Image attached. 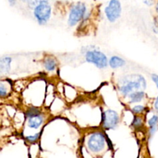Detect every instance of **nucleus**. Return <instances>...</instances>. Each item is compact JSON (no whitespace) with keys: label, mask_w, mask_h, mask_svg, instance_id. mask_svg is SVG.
<instances>
[{"label":"nucleus","mask_w":158,"mask_h":158,"mask_svg":"<svg viewBox=\"0 0 158 158\" xmlns=\"http://www.w3.org/2000/svg\"><path fill=\"white\" fill-rule=\"evenodd\" d=\"M120 91L124 96L130 95L131 93L138 90L146 88V81L140 74H131L123 77L121 81Z\"/></svg>","instance_id":"nucleus-1"},{"label":"nucleus","mask_w":158,"mask_h":158,"mask_svg":"<svg viewBox=\"0 0 158 158\" xmlns=\"http://www.w3.org/2000/svg\"><path fill=\"white\" fill-rule=\"evenodd\" d=\"M52 14V6L49 0H40L33 8V15L40 24H45L49 21Z\"/></svg>","instance_id":"nucleus-2"},{"label":"nucleus","mask_w":158,"mask_h":158,"mask_svg":"<svg viewBox=\"0 0 158 158\" xmlns=\"http://www.w3.org/2000/svg\"><path fill=\"white\" fill-rule=\"evenodd\" d=\"M86 6L82 2H78L73 5L70 8L68 16V24L70 26L77 25L80 20H83L86 13Z\"/></svg>","instance_id":"nucleus-3"},{"label":"nucleus","mask_w":158,"mask_h":158,"mask_svg":"<svg viewBox=\"0 0 158 158\" xmlns=\"http://www.w3.org/2000/svg\"><path fill=\"white\" fill-rule=\"evenodd\" d=\"M104 13L110 23L117 21L122 13V5L120 0H110L104 9Z\"/></svg>","instance_id":"nucleus-4"},{"label":"nucleus","mask_w":158,"mask_h":158,"mask_svg":"<svg viewBox=\"0 0 158 158\" xmlns=\"http://www.w3.org/2000/svg\"><path fill=\"white\" fill-rule=\"evenodd\" d=\"M106 139L100 132H95L89 136L87 142L89 150L93 153H99L104 149Z\"/></svg>","instance_id":"nucleus-5"},{"label":"nucleus","mask_w":158,"mask_h":158,"mask_svg":"<svg viewBox=\"0 0 158 158\" xmlns=\"http://www.w3.org/2000/svg\"><path fill=\"white\" fill-rule=\"evenodd\" d=\"M86 60L95 64L99 68H105L108 65V60L103 53L98 50H89L86 54Z\"/></svg>","instance_id":"nucleus-6"},{"label":"nucleus","mask_w":158,"mask_h":158,"mask_svg":"<svg viewBox=\"0 0 158 158\" xmlns=\"http://www.w3.org/2000/svg\"><path fill=\"white\" fill-rule=\"evenodd\" d=\"M119 121H120V118L117 112L109 109L103 112V117H102V123L104 128L107 129H114L119 123Z\"/></svg>","instance_id":"nucleus-7"},{"label":"nucleus","mask_w":158,"mask_h":158,"mask_svg":"<svg viewBox=\"0 0 158 158\" xmlns=\"http://www.w3.org/2000/svg\"><path fill=\"white\" fill-rule=\"evenodd\" d=\"M28 119V125L32 129H38L43 122V118L41 115H36Z\"/></svg>","instance_id":"nucleus-8"},{"label":"nucleus","mask_w":158,"mask_h":158,"mask_svg":"<svg viewBox=\"0 0 158 158\" xmlns=\"http://www.w3.org/2000/svg\"><path fill=\"white\" fill-rule=\"evenodd\" d=\"M12 59L9 57H2L0 60V71L2 74H7L10 70V64Z\"/></svg>","instance_id":"nucleus-9"},{"label":"nucleus","mask_w":158,"mask_h":158,"mask_svg":"<svg viewBox=\"0 0 158 158\" xmlns=\"http://www.w3.org/2000/svg\"><path fill=\"white\" fill-rule=\"evenodd\" d=\"M109 64L111 68L116 69V68H121L123 65H125V60L123 58H121V57H117V56H114L109 60Z\"/></svg>","instance_id":"nucleus-10"},{"label":"nucleus","mask_w":158,"mask_h":158,"mask_svg":"<svg viewBox=\"0 0 158 158\" xmlns=\"http://www.w3.org/2000/svg\"><path fill=\"white\" fill-rule=\"evenodd\" d=\"M145 96L144 91H137L131 93L130 94V99H131V102L133 103H136V102H139L140 101L143 100V99Z\"/></svg>","instance_id":"nucleus-11"},{"label":"nucleus","mask_w":158,"mask_h":158,"mask_svg":"<svg viewBox=\"0 0 158 158\" xmlns=\"http://www.w3.org/2000/svg\"><path fill=\"white\" fill-rule=\"evenodd\" d=\"M148 124L150 125V132L151 135H154L156 133L158 128V116H153L148 121Z\"/></svg>","instance_id":"nucleus-12"},{"label":"nucleus","mask_w":158,"mask_h":158,"mask_svg":"<svg viewBox=\"0 0 158 158\" xmlns=\"http://www.w3.org/2000/svg\"><path fill=\"white\" fill-rule=\"evenodd\" d=\"M44 66L48 71H53L56 68V62L53 58L48 57L45 60Z\"/></svg>","instance_id":"nucleus-13"},{"label":"nucleus","mask_w":158,"mask_h":158,"mask_svg":"<svg viewBox=\"0 0 158 158\" xmlns=\"http://www.w3.org/2000/svg\"><path fill=\"white\" fill-rule=\"evenodd\" d=\"M36 115H40V110L37 109V108H30V109L28 110L26 113V116L27 118L32 117V116H36Z\"/></svg>","instance_id":"nucleus-14"},{"label":"nucleus","mask_w":158,"mask_h":158,"mask_svg":"<svg viewBox=\"0 0 158 158\" xmlns=\"http://www.w3.org/2000/svg\"><path fill=\"white\" fill-rule=\"evenodd\" d=\"M19 1L23 3H26L29 7L33 9V8L38 4L39 2H40V0H19Z\"/></svg>","instance_id":"nucleus-15"},{"label":"nucleus","mask_w":158,"mask_h":158,"mask_svg":"<svg viewBox=\"0 0 158 158\" xmlns=\"http://www.w3.org/2000/svg\"><path fill=\"white\" fill-rule=\"evenodd\" d=\"M145 110V107L143 105H136L134 106V108H132V111L133 112L135 113V114H139V113H141L143 112V111Z\"/></svg>","instance_id":"nucleus-16"},{"label":"nucleus","mask_w":158,"mask_h":158,"mask_svg":"<svg viewBox=\"0 0 158 158\" xmlns=\"http://www.w3.org/2000/svg\"><path fill=\"white\" fill-rule=\"evenodd\" d=\"M142 124H143V120H142L141 118H139V117L134 118V121H133V125H134L135 128L141 126Z\"/></svg>","instance_id":"nucleus-17"},{"label":"nucleus","mask_w":158,"mask_h":158,"mask_svg":"<svg viewBox=\"0 0 158 158\" xmlns=\"http://www.w3.org/2000/svg\"><path fill=\"white\" fill-rule=\"evenodd\" d=\"M39 137H40V133H36V134H35V135H32V136H26V139H27V140L29 141V142L34 143L39 139Z\"/></svg>","instance_id":"nucleus-18"},{"label":"nucleus","mask_w":158,"mask_h":158,"mask_svg":"<svg viewBox=\"0 0 158 158\" xmlns=\"http://www.w3.org/2000/svg\"><path fill=\"white\" fill-rule=\"evenodd\" d=\"M142 1H143V2L148 6H154V3H155V0H142Z\"/></svg>","instance_id":"nucleus-19"},{"label":"nucleus","mask_w":158,"mask_h":158,"mask_svg":"<svg viewBox=\"0 0 158 158\" xmlns=\"http://www.w3.org/2000/svg\"><path fill=\"white\" fill-rule=\"evenodd\" d=\"M151 78H152V81H153L155 83L156 86H157V88H158V75L156 74H153L152 75H151Z\"/></svg>","instance_id":"nucleus-20"},{"label":"nucleus","mask_w":158,"mask_h":158,"mask_svg":"<svg viewBox=\"0 0 158 158\" xmlns=\"http://www.w3.org/2000/svg\"><path fill=\"white\" fill-rule=\"evenodd\" d=\"M154 32L158 34V15L156 17L155 20H154Z\"/></svg>","instance_id":"nucleus-21"},{"label":"nucleus","mask_w":158,"mask_h":158,"mask_svg":"<svg viewBox=\"0 0 158 158\" xmlns=\"http://www.w3.org/2000/svg\"><path fill=\"white\" fill-rule=\"evenodd\" d=\"M10 6H15L16 5L17 0H7Z\"/></svg>","instance_id":"nucleus-22"},{"label":"nucleus","mask_w":158,"mask_h":158,"mask_svg":"<svg viewBox=\"0 0 158 158\" xmlns=\"http://www.w3.org/2000/svg\"><path fill=\"white\" fill-rule=\"evenodd\" d=\"M154 108H156V110L158 111V96L157 97V99H156L155 102H154Z\"/></svg>","instance_id":"nucleus-23"},{"label":"nucleus","mask_w":158,"mask_h":158,"mask_svg":"<svg viewBox=\"0 0 158 158\" xmlns=\"http://www.w3.org/2000/svg\"><path fill=\"white\" fill-rule=\"evenodd\" d=\"M156 11H157V12L158 13V0L157 2V4H156Z\"/></svg>","instance_id":"nucleus-24"}]
</instances>
